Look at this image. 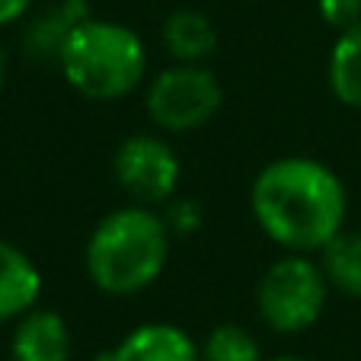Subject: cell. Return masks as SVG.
<instances>
[{
    "label": "cell",
    "instance_id": "9a60e30c",
    "mask_svg": "<svg viewBox=\"0 0 361 361\" xmlns=\"http://www.w3.org/2000/svg\"><path fill=\"white\" fill-rule=\"evenodd\" d=\"M170 204V212L164 214L166 227H170V233H176V237H192V233L202 227V208H198L192 198H173Z\"/></svg>",
    "mask_w": 361,
    "mask_h": 361
},
{
    "label": "cell",
    "instance_id": "ac0fdd59",
    "mask_svg": "<svg viewBox=\"0 0 361 361\" xmlns=\"http://www.w3.org/2000/svg\"><path fill=\"white\" fill-rule=\"evenodd\" d=\"M4 77H7V61H4V51H0V90H4Z\"/></svg>",
    "mask_w": 361,
    "mask_h": 361
},
{
    "label": "cell",
    "instance_id": "3957f363",
    "mask_svg": "<svg viewBox=\"0 0 361 361\" xmlns=\"http://www.w3.org/2000/svg\"><path fill=\"white\" fill-rule=\"evenodd\" d=\"M71 90L96 102H116L135 93L147 77V45L125 23L90 16L71 32L58 55Z\"/></svg>",
    "mask_w": 361,
    "mask_h": 361
},
{
    "label": "cell",
    "instance_id": "e0dca14e",
    "mask_svg": "<svg viewBox=\"0 0 361 361\" xmlns=\"http://www.w3.org/2000/svg\"><path fill=\"white\" fill-rule=\"evenodd\" d=\"M32 0H0V26H13L29 13Z\"/></svg>",
    "mask_w": 361,
    "mask_h": 361
},
{
    "label": "cell",
    "instance_id": "30bf717a",
    "mask_svg": "<svg viewBox=\"0 0 361 361\" xmlns=\"http://www.w3.org/2000/svg\"><path fill=\"white\" fill-rule=\"evenodd\" d=\"M90 4L87 0H58L55 7L42 10L23 32V48L35 61H58L64 42L71 39L83 20H90Z\"/></svg>",
    "mask_w": 361,
    "mask_h": 361
},
{
    "label": "cell",
    "instance_id": "5b68a950",
    "mask_svg": "<svg viewBox=\"0 0 361 361\" xmlns=\"http://www.w3.org/2000/svg\"><path fill=\"white\" fill-rule=\"evenodd\" d=\"M224 90L212 68L204 64H173L147 83L144 112L160 131L185 135L218 116Z\"/></svg>",
    "mask_w": 361,
    "mask_h": 361
},
{
    "label": "cell",
    "instance_id": "8fae6325",
    "mask_svg": "<svg viewBox=\"0 0 361 361\" xmlns=\"http://www.w3.org/2000/svg\"><path fill=\"white\" fill-rule=\"evenodd\" d=\"M164 48L176 64H204L218 48V29L198 10H173L164 23Z\"/></svg>",
    "mask_w": 361,
    "mask_h": 361
},
{
    "label": "cell",
    "instance_id": "8992f818",
    "mask_svg": "<svg viewBox=\"0 0 361 361\" xmlns=\"http://www.w3.org/2000/svg\"><path fill=\"white\" fill-rule=\"evenodd\" d=\"M112 173L116 183L135 198L137 204H166L176 198L183 164L176 150L160 135H128L112 154Z\"/></svg>",
    "mask_w": 361,
    "mask_h": 361
},
{
    "label": "cell",
    "instance_id": "7c38bea8",
    "mask_svg": "<svg viewBox=\"0 0 361 361\" xmlns=\"http://www.w3.org/2000/svg\"><path fill=\"white\" fill-rule=\"evenodd\" d=\"M326 80L342 106L361 112V23L336 35L326 64Z\"/></svg>",
    "mask_w": 361,
    "mask_h": 361
},
{
    "label": "cell",
    "instance_id": "7a4b0ae2",
    "mask_svg": "<svg viewBox=\"0 0 361 361\" xmlns=\"http://www.w3.org/2000/svg\"><path fill=\"white\" fill-rule=\"evenodd\" d=\"M170 227L147 204L109 212L87 240V275L102 294L131 298L147 291L170 259Z\"/></svg>",
    "mask_w": 361,
    "mask_h": 361
},
{
    "label": "cell",
    "instance_id": "5bb4252c",
    "mask_svg": "<svg viewBox=\"0 0 361 361\" xmlns=\"http://www.w3.org/2000/svg\"><path fill=\"white\" fill-rule=\"evenodd\" d=\"M202 361H262V348L246 326L221 323L204 339Z\"/></svg>",
    "mask_w": 361,
    "mask_h": 361
},
{
    "label": "cell",
    "instance_id": "6da1fadb",
    "mask_svg": "<svg viewBox=\"0 0 361 361\" xmlns=\"http://www.w3.org/2000/svg\"><path fill=\"white\" fill-rule=\"evenodd\" d=\"M348 195L323 160L279 157L259 170L250 212L259 231L288 252H320L345 227Z\"/></svg>",
    "mask_w": 361,
    "mask_h": 361
},
{
    "label": "cell",
    "instance_id": "52a82bcc",
    "mask_svg": "<svg viewBox=\"0 0 361 361\" xmlns=\"http://www.w3.org/2000/svg\"><path fill=\"white\" fill-rule=\"evenodd\" d=\"M13 361H71L74 358V336L71 326L51 307H32L16 320L10 339Z\"/></svg>",
    "mask_w": 361,
    "mask_h": 361
},
{
    "label": "cell",
    "instance_id": "9c48e42d",
    "mask_svg": "<svg viewBox=\"0 0 361 361\" xmlns=\"http://www.w3.org/2000/svg\"><path fill=\"white\" fill-rule=\"evenodd\" d=\"M42 298V272L29 252L0 240V323L20 320Z\"/></svg>",
    "mask_w": 361,
    "mask_h": 361
},
{
    "label": "cell",
    "instance_id": "ba28073f",
    "mask_svg": "<svg viewBox=\"0 0 361 361\" xmlns=\"http://www.w3.org/2000/svg\"><path fill=\"white\" fill-rule=\"evenodd\" d=\"M96 361H202V348L173 323H141Z\"/></svg>",
    "mask_w": 361,
    "mask_h": 361
},
{
    "label": "cell",
    "instance_id": "2e32d148",
    "mask_svg": "<svg viewBox=\"0 0 361 361\" xmlns=\"http://www.w3.org/2000/svg\"><path fill=\"white\" fill-rule=\"evenodd\" d=\"M320 16L336 32L361 23V0H320Z\"/></svg>",
    "mask_w": 361,
    "mask_h": 361
},
{
    "label": "cell",
    "instance_id": "277c9868",
    "mask_svg": "<svg viewBox=\"0 0 361 361\" xmlns=\"http://www.w3.org/2000/svg\"><path fill=\"white\" fill-rule=\"evenodd\" d=\"M329 298V281L320 262L307 259V252H288L275 259L256 285V307L272 333L294 336L320 320Z\"/></svg>",
    "mask_w": 361,
    "mask_h": 361
},
{
    "label": "cell",
    "instance_id": "d6986e66",
    "mask_svg": "<svg viewBox=\"0 0 361 361\" xmlns=\"http://www.w3.org/2000/svg\"><path fill=\"white\" fill-rule=\"evenodd\" d=\"M269 361H307V358H300V355H279V358H269Z\"/></svg>",
    "mask_w": 361,
    "mask_h": 361
},
{
    "label": "cell",
    "instance_id": "4fadbf2b",
    "mask_svg": "<svg viewBox=\"0 0 361 361\" xmlns=\"http://www.w3.org/2000/svg\"><path fill=\"white\" fill-rule=\"evenodd\" d=\"M320 269L333 291L361 298V231L342 227L320 250Z\"/></svg>",
    "mask_w": 361,
    "mask_h": 361
}]
</instances>
